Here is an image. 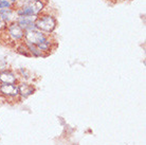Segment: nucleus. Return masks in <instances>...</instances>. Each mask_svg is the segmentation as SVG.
<instances>
[{
	"label": "nucleus",
	"mask_w": 146,
	"mask_h": 145,
	"mask_svg": "<svg viewBox=\"0 0 146 145\" xmlns=\"http://www.w3.org/2000/svg\"><path fill=\"white\" fill-rule=\"evenodd\" d=\"M34 23H35L36 29H38L39 31L44 33H48V34L53 32L56 28V25H57L56 18L50 14H39L36 17Z\"/></svg>",
	"instance_id": "nucleus-1"
},
{
	"label": "nucleus",
	"mask_w": 146,
	"mask_h": 145,
	"mask_svg": "<svg viewBox=\"0 0 146 145\" xmlns=\"http://www.w3.org/2000/svg\"><path fill=\"white\" fill-rule=\"evenodd\" d=\"M46 37H47V35H46L44 32H41V31H39L38 29L34 28V29L25 31L23 39H25V43H27V44L35 45V46H36V45H38L39 43H41Z\"/></svg>",
	"instance_id": "nucleus-2"
},
{
	"label": "nucleus",
	"mask_w": 146,
	"mask_h": 145,
	"mask_svg": "<svg viewBox=\"0 0 146 145\" xmlns=\"http://www.w3.org/2000/svg\"><path fill=\"white\" fill-rule=\"evenodd\" d=\"M7 32L9 34V36L11 37L13 40H21L23 39L25 36V31L22 28L19 27V25L16 21L11 22V23H7V25L5 27Z\"/></svg>",
	"instance_id": "nucleus-3"
},
{
	"label": "nucleus",
	"mask_w": 146,
	"mask_h": 145,
	"mask_svg": "<svg viewBox=\"0 0 146 145\" xmlns=\"http://www.w3.org/2000/svg\"><path fill=\"white\" fill-rule=\"evenodd\" d=\"M18 16L16 14V10H13V7L11 9H1L0 10V19L3 20L5 23H11L17 20Z\"/></svg>",
	"instance_id": "nucleus-4"
},
{
	"label": "nucleus",
	"mask_w": 146,
	"mask_h": 145,
	"mask_svg": "<svg viewBox=\"0 0 146 145\" xmlns=\"http://www.w3.org/2000/svg\"><path fill=\"white\" fill-rule=\"evenodd\" d=\"M37 16H32V17H18L16 22L19 25L20 28L23 29V31H28V30H31V29H34V28H36L35 27V19H36Z\"/></svg>",
	"instance_id": "nucleus-5"
},
{
	"label": "nucleus",
	"mask_w": 146,
	"mask_h": 145,
	"mask_svg": "<svg viewBox=\"0 0 146 145\" xmlns=\"http://www.w3.org/2000/svg\"><path fill=\"white\" fill-rule=\"evenodd\" d=\"M0 92L4 95H9V96H15V95L19 94L18 87L15 86L14 84H3L0 86Z\"/></svg>",
	"instance_id": "nucleus-6"
},
{
	"label": "nucleus",
	"mask_w": 146,
	"mask_h": 145,
	"mask_svg": "<svg viewBox=\"0 0 146 145\" xmlns=\"http://www.w3.org/2000/svg\"><path fill=\"white\" fill-rule=\"evenodd\" d=\"M26 5L31 7V9L33 10L34 13H35V15L38 16V15L41 13V11L44 10V2L42 1V0H31L29 3H27Z\"/></svg>",
	"instance_id": "nucleus-7"
},
{
	"label": "nucleus",
	"mask_w": 146,
	"mask_h": 145,
	"mask_svg": "<svg viewBox=\"0 0 146 145\" xmlns=\"http://www.w3.org/2000/svg\"><path fill=\"white\" fill-rule=\"evenodd\" d=\"M18 92L19 94L22 95L23 98H27L31 95L34 92V88L33 86H31L29 84H21L18 86Z\"/></svg>",
	"instance_id": "nucleus-8"
},
{
	"label": "nucleus",
	"mask_w": 146,
	"mask_h": 145,
	"mask_svg": "<svg viewBox=\"0 0 146 145\" xmlns=\"http://www.w3.org/2000/svg\"><path fill=\"white\" fill-rule=\"evenodd\" d=\"M0 80L3 84H15L16 83V77L11 72L4 71V72L0 73Z\"/></svg>",
	"instance_id": "nucleus-9"
},
{
	"label": "nucleus",
	"mask_w": 146,
	"mask_h": 145,
	"mask_svg": "<svg viewBox=\"0 0 146 145\" xmlns=\"http://www.w3.org/2000/svg\"><path fill=\"white\" fill-rule=\"evenodd\" d=\"M27 46V48H28V50H29L30 54H32L33 56H36V57H39V56H42L44 55V52L41 50H39L38 48H37V46H35V45H31V44H27V43H25Z\"/></svg>",
	"instance_id": "nucleus-10"
},
{
	"label": "nucleus",
	"mask_w": 146,
	"mask_h": 145,
	"mask_svg": "<svg viewBox=\"0 0 146 145\" xmlns=\"http://www.w3.org/2000/svg\"><path fill=\"white\" fill-rule=\"evenodd\" d=\"M51 45H52V43H51V40H50V38L49 37H46L41 43H39L38 45H36L37 46V48L39 49V50H41L42 52H46V51H49L50 50V48H51Z\"/></svg>",
	"instance_id": "nucleus-11"
},
{
	"label": "nucleus",
	"mask_w": 146,
	"mask_h": 145,
	"mask_svg": "<svg viewBox=\"0 0 146 145\" xmlns=\"http://www.w3.org/2000/svg\"><path fill=\"white\" fill-rule=\"evenodd\" d=\"M14 7V4L7 1V0H0V10L1 9H11Z\"/></svg>",
	"instance_id": "nucleus-12"
},
{
	"label": "nucleus",
	"mask_w": 146,
	"mask_h": 145,
	"mask_svg": "<svg viewBox=\"0 0 146 145\" xmlns=\"http://www.w3.org/2000/svg\"><path fill=\"white\" fill-rule=\"evenodd\" d=\"M18 52L20 53V54H23V55H26V56H29L30 54V52L29 50H28V48H27L26 44H23V45H20L18 47Z\"/></svg>",
	"instance_id": "nucleus-13"
},
{
	"label": "nucleus",
	"mask_w": 146,
	"mask_h": 145,
	"mask_svg": "<svg viewBox=\"0 0 146 145\" xmlns=\"http://www.w3.org/2000/svg\"><path fill=\"white\" fill-rule=\"evenodd\" d=\"M31 0H16V2H15V5L17 7H21L23 5H26L27 3H29Z\"/></svg>",
	"instance_id": "nucleus-14"
},
{
	"label": "nucleus",
	"mask_w": 146,
	"mask_h": 145,
	"mask_svg": "<svg viewBox=\"0 0 146 145\" xmlns=\"http://www.w3.org/2000/svg\"><path fill=\"white\" fill-rule=\"evenodd\" d=\"M7 1H10V2H12L13 4H15V2H16V0H7Z\"/></svg>",
	"instance_id": "nucleus-15"
}]
</instances>
